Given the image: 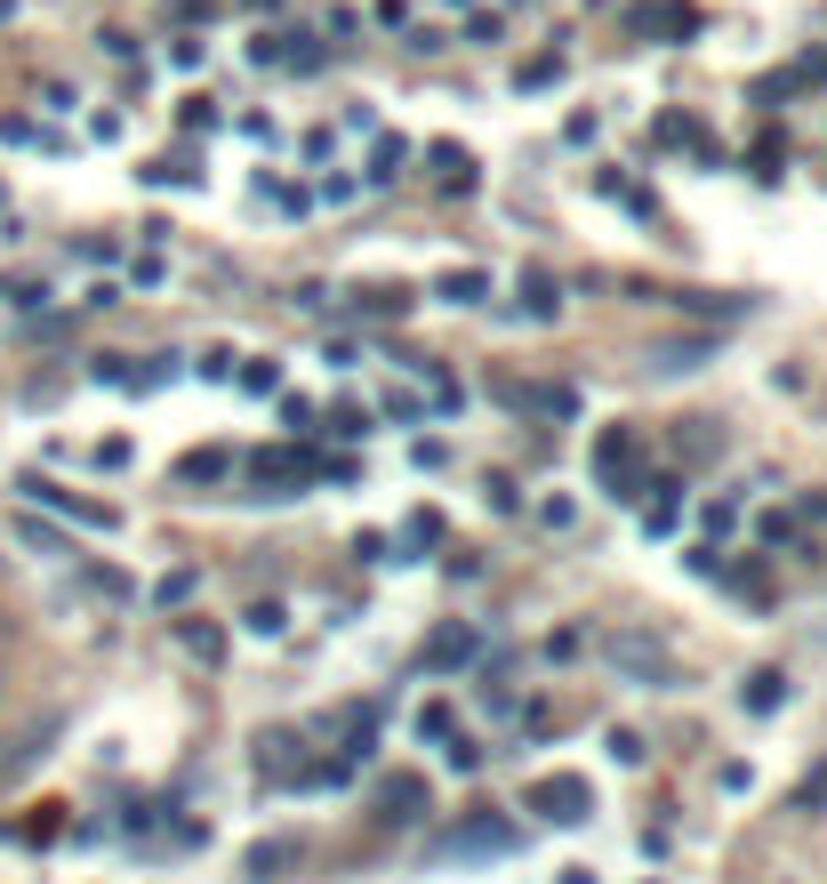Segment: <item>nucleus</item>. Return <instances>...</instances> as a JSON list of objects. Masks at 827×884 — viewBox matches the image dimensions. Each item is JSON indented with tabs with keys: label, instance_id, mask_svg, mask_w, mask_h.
I'll list each match as a JSON object with an SVG mask.
<instances>
[{
	"label": "nucleus",
	"instance_id": "13",
	"mask_svg": "<svg viewBox=\"0 0 827 884\" xmlns=\"http://www.w3.org/2000/svg\"><path fill=\"white\" fill-rule=\"evenodd\" d=\"M434 298H451V305H474V298H491V282H482V274H442V282H434Z\"/></svg>",
	"mask_w": 827,
	"mask_h": 884
},
{
	"label": "nucleus",
	"instance_id": "8",
	"mask_svg": "<svg viewBox=\"0 0 827 884\" xmlns=\"http://www.w3.org/2000/svg\"><path fill=\"white\" fill-rule=\"evenodd\" d=\"M178 643H185V660H225V627H210V620H178Z\"/></svg>",
	"mask_w": 827,
	"mask_h": 884
},
{
	"label": "nucleus",
	"instance_id": "5",
	"mask_svg": "<svg viewBox=\"0 0 827 884\" xmlns=\"http://www.w3.org/2000/svg\"><path fill=\"white\" fill-rule=\"evenodd\" d=\"M17 491H24V499H41V506H64V515H73V523H89V531H113V506H89V499H73V491L41 483V474H24Z\"/></svg>",
	"mask_w": 827,
	"mask_h": 884
},
{
	"label": "nucleus",
	"instance_id": "9",
	"mask_svg": "<svg viewBox=\"0 0 827 884\" xmlns=\"http://www.w3.org/2000/svg\"><path fill=\"white\" fill-rule=\"evenodd\" d=\"M250 474H258V483H265V491H282V483H290V474H297V483H305V466H297L290 451H258V459H250Z\"/></svg>",
	"mask_w": 827,
	"mask_h": 884
},
{
	"label": "nucleus",
	"instance_id": "4",
	"mask_svg": "<svg viewBox=\"0 0 827 884\" xmlns=\"http://www.w3.org/2000/svg\"><path fill=\"white\" fill-rule=\"evenodd\" d=\"M531 804L546 812V821H563V828H571V821H587V804H595V796H587V780H571V772H563V780H538Z\"/></svg>",
	"mask_w": 827,
	"mask_h": 884
},
{
	"label": "nucleus",
	"instance_id": "7",
	"mask_svg": "<svg viewBox=\"0 0 827 884\" xmlns=\"http://www.w3.org/2000/svg\"><path fill=\"white\" fill-rule=\"evenodd\" d=\"M434 853H442V861H458V853H514V828H498V821H474V828H458V836H442Z\"/></svg>",
	"mask_w": 827,
	"mask_h": 884
},
{
	"label": "nucleus",
	"instance_id": "14",
	"mask_svg": "<svg viewBox=\"0 0 827 884\" xmlns=\"http://www.w3.org/2000/svg\"><path fill=\"white\" fill-rule=\"evenodd\" d=\"M210 474H225V451H193V459L178 466V483H210Z\"/></svg>",
	"mask_w": 827,
	"mask_h": 884
},
{
	"label": "nucleus",
	"instance_id": "1",
	"mask_svg": "<svg viewBox=\"0 0 827 884\" xmlns=\"http://www.w3.org/2000/svg\"><path fill=\"white\" fill-rule=\"evenodd\" d=\"M627 32H635V41H692V32H699V9H692V0H635V9H627Z\"/></svg>",
	"mask_w": 827,
	"mask_h": 884
},
{
	"label": "nucleus",
	"instance_id": "15",
	"mask_svg": "<svg viewBox=\"0 0 827 884\" xmlns=\"http://www.w3.org/2000/svg\"><path fill=\"white\" fill-rule=\"evenodd\" d=\"M297 861V844H258L250 853V876H273V868H290Z\"/></svg>",
	"mask_w": 827,
	"mask_h": 884
},
{
	"label": "nucleus",
	"instance_id": "17",
	"mask_svg": "<svg viewBox=\"0 0 827 884\" xmlns=\"http://www.w3.org/2000/svg\"><path fill=\"white\" fill-rule=\"evenodd\" d=\"M555 73H563V57H538V64H523V89H546Z\"/></svg>",
	"mask_w": 827,
	"mask_h": 884
},
{
	"label": "nucleus",
	"instance_id": "3",
	"mask_svg": "<svg viewBox=\"0 0 827 884\" xmlns=\"http://www.w3.org/2000/svg\"><path fill=\"white\" fill-rule=\"evenodd\" d=\"M595 474L611 483V499H643V491H635V483H643V451H635V434H627V426L595 442Z\"/></svg>",
	"mask_w": 827,
	"mask_h": 884
},
{
	"label": "nucleus",
	"instance_id": "2",
	"mask_svg": "<svg viewBox=\"0 0 827 884\" xmlns=\"http://www.w3.org/2000/svg\"><path fill=\"white\" fill-rule=\"evenodd\" d=\"M611 667H618V675H635L643 692H667V684H675V660H667L650 635H611Z\"/></svg>",
	"mask_w": 827,
	"mask_h": 884
},
{
	"label": "nucleus",
	"instance_id": "10",
	"mask_svg": "<svg viewBox=\"0 0 827 884\" xmlns=\"http://www.w3.org/2000/svg\"><path fill=\"white\" fill-rule=\"evenodd\" d=\"M418 804H426V780H386V812H394V821H418Z\"/></svg>",
	"mask_w": 827,
	"mask_h": 884
},
{
	"label": "nucleus",
	"instance_id": "6",
	"mask_svg": "<svg viewBox=\"0 0 827 884\" xmlns=\"http://www.w3.org/2000/svg\"><path fill=\"white\" fill-rule=\"evenodd\" d=\"M474 652H482V627H466V620H451V627H442V635L426 643V667H434V675H442V667H466Z\"/></svg>",
	"mask_w": 827,
	"mask_h": 884
},
{
	"label": "nucleus",
	"instance_id": "11",
	"mask_svg": "<svg viewBox=\"0 0 827 884\" xmlns=\"http://www.w3.org/2000/svg\"><path fill=\"white\" fill-rule=\"evenodd\" d=\"M739 700H747V707H755V716H771V707H779V700H787V684H779V675H771V667H764V675H747V692H739Z\"/></svg>",
	"mask_w": 827,
	"mask_h": 884
},
{
	"label": "nucleus",
	"instance_id": "16",
	"mask_svg": "<svg viewBox=\"0 0 827 884\" xmlns=\"http://www.w3.org/2000/svg\"><path fill=\"white\" fill-rule=\"evenodd\" d=\"M17 539H24V548H32V555H73V548H64V539H57V531H41V523H17Z\"/></svg>",
	"mask_w": 827,
	"mask_h": 884
},
{
	"label": "nucleus",
	"instance_id": "12",
	"mask_svg": "<svg viewBox=\"0 0 827 884\" xmlns=\"http://www.w3.org/2000/svg\"><path fill=\"white\" fill-rule=\"evenodd\" d=\"M434 169H442V185H451V193H466V185H474V161H466L458 145H434Z\"/></svg>",
	"mask_w": 827,
	"mask_h": 884
}]
</instances>
